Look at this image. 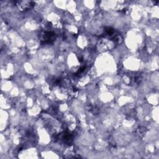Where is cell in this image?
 Listing matches in <instances>:
<instances>
[{
    "label": "cell",
    "mask_w": 159,
    "mask_h": 159,
    "mask_svg": "<svg viewBox=\"0 0 159 159\" xmlns=\"http://www.w3.org/2000/svg\"><path fill=\"white\" fill-rule=\"evenodd\" d=\"M57 36L52 31H42L40 35L41 44H53L55 41Z\"/></svg>",
    "instance_id": "obj_1"
},
{
    "label": "cell",
    "mask_w": 159,
    "mask_h": 159,
    "mask_svg": "<svg viewBox=\"0 0 159 159\" xmlns=\"http://www.w3.org/2000/svg\"><path fill=\"white\" fill-rule=\"evenodd\" d=\"M15 3L19 7V9L22 10H28L34 7L35 3L32 2H16Z\"/></svg>",
    "instance_id": "obj_2"
},
{
    "label": "cell",
    "mask_w": 159,
    "mask_h": 159,
    "mask_svg": "<svg viewBox=\"0 0 159 159\" xmlns=\"http://www.w3.org/2000/svg\"><path fill=\"white\" fill-rule=\"evenodd\" d=\"M62 139L65 143L67 144H70L73 141V136L70 132H64L63 134L62 135Z\"/></svg>",
    "instance_id": "obj_3"
},
{
    "label": "cell",
    "mask_w": 159,
    "mask_h": 159,
    "mask_svg": "<svg viewBox=\"0 0 159 159\" xmlns=\"http://www.w3.org/2000/svg\"><path fill=\"white\" fill-rule=\"evenodd\" d=\"M146 132H147V129H146V128L144 127H140V128H139L138 130H137V134H138V135H139V136H140V137L144 136V135H145V134L146 133Z\"/></svg>",
    "instance_id": "obj_4"
}]
</instances>
